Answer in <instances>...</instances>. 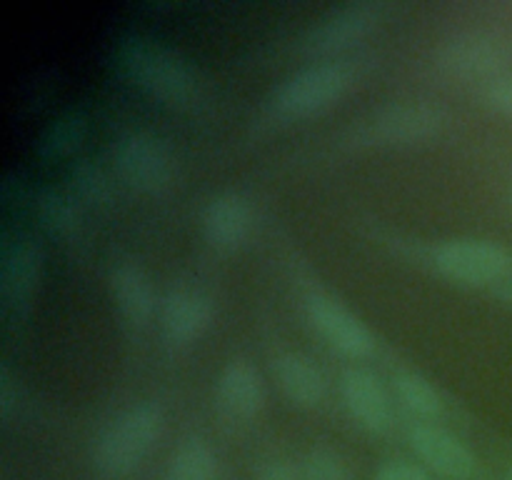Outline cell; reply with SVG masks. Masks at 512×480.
I'll list each match as a JSON object with an SVG mask.
<instances>
[{"mask_svg": "<svg viewBox=\"0 0 512 480\" xmlns=\"http://www.w3.org/2000/svg\"><path fill=\"white\" fill-rule=\"evenodd\" d=\"M43 273V253L33 235L5 230L0 248V295L8 323L23 320Z\"/></svg>", "mask_w": 512, "mask_h": 480, "instance_id": "cell-4", "label": "cell"}, {"mask_svg": "<svg viewBox=\"0 0 512 480\" xmlns=\"http://www.w3.org/2000/svg\"><path fill=\"white\" fill-rule=\"evenodd\" d=\"M20 208H30L35 218L45 225L53 235L63 240H75L80 235V213L78 205L70 198L60 195L53 188H33L30 185Z\"/></svg>", "mask_w": 512, "mask_h": 480, "instance_id": "cell-18", "label": "cell"}, {"mask_svg": "<svg viewBox=\"0 0 512 480\" xmlns=\"http://www.w3.org/2000/svg\"><path fill=\"white\" fill-rule=\"evenodd\" d=\"M353 83L355 65L350 60H315L275 85L268 95V110L283 120L308 118L338 103Z\"/></svg>", "mask_w": 512, "mask_h": 480, "instance_id": "cell-2", "label": "cell"}, {"mask_svg": "<svg viewBox=\"0 0 512 480\" xmlns=\"http://www.w3.org/2000/svg\"><path fill=\"white\" fill-rule=\"evenodd\" d=\"M375 480H435V473L413 460H388L378 468Z\"/></svg>", "mask_w": 512, "mask_h": 480, "instance_id": "cell-24", "label": "cell"}, {"mask_svg": "<svg viewBox=\"0 0 512 480\" xmlns=\"http://www.w3.org/2000/svg\"><path fill=\"white\" fill-rule=\"evenodd\" d=\"M215 398L223 415L233 420H250L265 403V383L260 370L248 358H233L220 370Z\"/></svg>", "mask_w": 512, "mask_h": 480, "instance_id": "cell-14", "label": "cell"}, {"mask_svg": "<svg viewBox=\"0 0 512 480\" xmlns=\"http://www.w3.org/2000/svg\"><path fill=\"white\" fill-rule=\"evenodd\" d=\"M388 5L375 0H355L320 15L305 35V45L315 53H335L358 43L383 23Z\"/></svg>", "mask_w": 512, "mask_h": 480, "instance_id": "cell-8", "label": "cell"}, {"mask_svg": "<svg viewBox=\"0 0 512 480\" xmlns=\"http://www.w3.org/2000/svg\"><path fill=\"white\" fill-rule=\"evenodd\" d=\"M258 480H303V470L285 460H273V463L263 465Z\"/></svg>", "mask_w": 512, "mask_h": 480, "instance_id": "cell-26", "label": "cell"}, {"mask_svg": "<svg viewBox=\"0 0 512 480\" xmlns=\"http://www.w3.org/2000/svg\"><path fill=\"white\" fill-rule=\"evenodd\" d=\"M110 290L118 305V313L123 320L135 328H143L155 313V290L148 273L138 263L120 260L110 270Z\"/></svg>", "mask_w": 512, "mask_h": 480, "instance_id": "cell-16", "label": "cell"}, {"mask_svg": "<svg viewBox=\"0 0 512 480\" xmlns=\"http://www.w3.org/2000/svg\"><path fill=\"white\" fill-rule=\"evenodd\" d=\"M340 395L355 423L368 433H388L393 428V400L373 370L350 365L340 378Z\"/></svg>", "mask_w": 512, "mask_h": 480, "instance_id": "cell-12", "label": "cell"}, {"mask_svg": "<svg viewBox=\"0 0 512 480\" xmlns=\"http://www.w3.org/2000/svg\"><path fill=\"white\" fill-rule=\"evenodd\" d=\"M430 260L445 278L463 285H490L505 280L512 255L503 245L480 238H455L435 245Z\"/></svg>", "mask_w": 512, "mask_h": 480, "instance_id": "cell-5", "label": "cell"}, {"mask_svg": "<svg viewBox=\"0 0 512 480\" xmlns=\"http://www.w3.org/2000/svg\"><path fill=\"white\" fill-rule=\"evenodd\" d=\"M393 390L400 405L408 413H413L415 418L433 420L443 413V395L438 393V388L428 378H423L415 370H398L393 375Z\"/></svg>", "mask_w": 512, "mask_h": 480, "instance_id": "cell-20", "label": "cell"}, {"mask_svg": "<svg viewBox=\"0 0 512 480\" xmlns=\"http://www.w3.org/2000/svg\"><path fill=\"white\" fill-rule=\"evenodd\" d=\"M300 470H303V480H353L345 458L333 448L310 450Z\"/></svg>", "mask_w": 512, "mask_h": 480, "instance_id": "cell-23", "label": "cell"}, {"mask_svg": "<svg viewBox=\"0 0 512 480\" xmlns=\"http://www.w3.org/2000/svg\"><path fill=\"white\" fill-rule=\"evenodd\" d=\"M410 448L415 450L430 473L448 480H470L478 470L475 455L463 440L433 420H418L408 433Z\"/></svg>", "mask_w": 512, "mask_h": 480, "instance_id": "cell-11", "label": "cell"}, {"mask_svg": "<svg viewBox=\"0 0 512 480\" xmlns=\"http://www.w3.org/2000/svg\"><path fill=\"white\" fill-rule=\"evenodd\" d=\"M215 315L210 295L198 288H173L160 305V328L170 345H190L208 330Z\"/></svg>", "mask_w": 512, "mask_h": 480, "instance_id": "cell-13", "label": "cell"}, {"mask_svg": "<svg viewBox=\"0 0 512 480\" xmlns=\"http://www.w3.org/2000/svg\"><path fill=\"white\" fill-rule=\"evenodd\" d=\"M70 188L80 203L88 205H108L113 200V183H110L108 173L93 163L90 158L78 160L70 170Z\"/></svg>", "mask_w": 512, "mask_h": 480, "instance_id": "cell-22", "label": "cell"}, {"mask_svg": "<svg viewBox=\"0 0 512 480\" xmlns=\"http://www.w3.org/2000/svg\"><path fill=\"white\" fill-rule=\"evenodd\" d=\"M253 230V205L235 190L213 195L203 210V233L210 245L220 250H233L245 243Z\"/></svg>", "mask_w": 512, "mask_h": 480, "instance_id": "cell-15", "label": "cell"}, {"mask_svg": "<svg viewBox=\"0 0 512 480\" xmlns=\"http://www.w3.org/2000/svg\"><path fill=\"white\" fill-rule=\"evenodd\" d=\"M500 295H503V298L508 300V303H512V278L505 280L503 288H500Z\"/></svg>", "mask_w": 512, "mask_h": 480, "instance_id": "cell-27", "label": "cell"}, {"mask_svg": "<svg viewBox=\"0 0 512 480\" xmlns=\"http://www.w3.org/2000/svg\"><path fill=\"white\" fill-rule=\"evenodd\" d=\"M445 128V110L428 100H398L370 115L360 138L380 145H410L435 138Z\"/></svg>", "mask_w": 512, "mask_h": 480, "instance_id": "cell-7", "label": "cell"}, {"mask_svg": "<svg viewBox=\"0 0 512 480\" xmlns=\"http://www.w3.org/2000/svg\"><path fill=\"white\" fill-rule=\"evenodd\" d=\"M508 480H512V470H510V473H508Z\"/></svg>", "mask_w": 512, "mask_h": 480, "instance_id": "cell-28", "label": "cell"}, {"mask_svg": "<svg viewBox=\"0 0 512 480\" xmlns=\"http://www.w3.org/2000/svg\"><path fill=\"white\" fill-rule=\"evenodd\" d=\"M275 378H278L283 393L300 408H318L328 393V380H325L320 365L305 353H295V350L278 355Z\"/></svg>", "mask_w": 512, "mask_h": 480, "instance_id": "cell-17", "label": "cell"}, {"mask_svg": "<svg viewBox=\"0 0 512 480\" xmlns=\"http://www.w3.org/2000/svg\"><path fill=\"white\" fill-rule=\"evenodd\" d=\"M85 130H88V118H85L83 110H65L50 125H45V130L38 138V153L45 160H60L68 158L70 153L78 150V145L83 143Z\"/></svg>", "mask_w": 512, "mask_h": 480, "instance_id": "cell-21", "label": "cell"}, {"mask_svg": "<svg viewBox=\"0 0 512 480\" xmlns=\"http://www.w3.org/2000/svg\"><path fill=\"white\" fill-rule=\"evenodd\" d=\"M485 98L495 110L512 118V73H500L498 78L490 80L485 85Z\"/></svg>", "mask_w": 512, "mask_h": 480, "instance_id": "cell-25", "label": "cell"}, {"mask_svg": "<svg viewBox=\"0 0 512 480\" xmlns=\"http://www.w3.org/2000/svg\"><path fill=\"white\" fill-rule=\"evenodd\" d=\"M113 60L125 78L173 108H190L200 100V78L193 65L160 40L143 33H123L113 43Z\"/></svg>", "mask_w": 512, "mask_h": 480, "instance_id": "cell-1", "label": "cell"}, {"mask_svg": "<svg viewBox=\"0 0 512 480\" xmlns=\"http://www.w3.org/2000/svg\"><path fill=\"white\" fill-rule=\"evenodd\" d=\"M305 313L325 343L348 358H368L375 353V335L368 325L338 298L313 293L305 300Z\"/></svg>", "mask_w": 512, "mask_h": 480, "instance_id": "cell-9", "label": "cell"}, {"mask_svg": "<svg viewBox=\"0 0 512 480\" xmlns=\"http://www.w3.org/2000/svg\"><path fill=\"white\" fill-rule=\"evenodd\" d=\"M163 423V408L153 400L135 403L115 415L95 440L93 460L100 473L110 478H123L133 473L143 463L145 455L153 450L155 440L163 433Z\"/></svg>", "mask_w": 512, "mask_h": 480, "instance_id": "cell-3", "label": "cell"}, {"mask_svg": "<svg viewBox=\"0 0 512 480\" xmlns=\"http://www.w3.org/2000/svg\"><path fill=\"white\" fill-rule=\"evenodd\" d=\"M508 60V48L500 38L480 30H468L445 40L438 48V65L448 75L465 80L498 78Z\"/></svg>", "mask_w": 512, "mask_h": 480, "instance_id": "cell-10", "label": "cell"}, {"mask_svg": "<svg viewBox=\"0 0 512 480\" xmlns=\"http://www.w3.org/2000/svg\"><path fill=\"white\" fill-rule=\"evenodd\" d=\"M113 163L120 178L135 190L158 193L173 180V153L163 138L148 130H128L113 145Z\"/></svg>", "mask_w": 512, "mask_h": 480, "instance_id": "cell-6", "label": "cell"}, {"mask_svg": "<svg viewBox=\"0 0 512 480\" xmlns=\"http://www.w3.org/2000/svg\"><path fill=\"white\" fill-rule=\"evenodd\" d=\"M163 480H218V458L203 438H185L170 455Z\"/></svg>", "mask_w": 512, "mask_h": 480, "instance_id": "cell-19", "label": "cell"}]
</instances>
